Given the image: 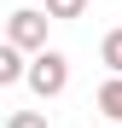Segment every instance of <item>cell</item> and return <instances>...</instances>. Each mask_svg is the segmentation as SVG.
I'll return each instance as SVG.
<instances>
[{
    "label": "cell",
    "mask_w": 122,
    "mask_h": 128,
    "mask_svg": "<svg viewBox=\"0 0 122 128\" xmlns=\"http://www.w3.org/2000/svg\"><path fill=\"white\" fill-rule=\"evenodd\" d=\"M93 105H99V111H105L111 122H122V76H111V82H105V88H99V93H93Z\"/></svg>",
    "instance_id": "4"
},
{
    "label": "cell",
    "mask_w": 122,
    "mask_h": 128,
    "mask_svg": "<svg viewBox=\"0 0 122 128\" xmlns=\"http://www.w3.org/2000/svg\"><path fill=\"white\" fill-rule=\"evenodd\" d=\"M6 128H47V111H12Z\"/></svg>",
    "instance_id": "7"
},
{
    "label": "cell",
    "mask_w": 122,
    "mask_h": 128,
    "mask_svg": "<svg viewBox=\"0 0 122 128\" xmlns=\"http://www.w3.org/2000/svg\"><path fill=\"white\" fill-rule=\"evenodd\" d=\"M23 82H29V93H35V99H58V93L70 88V58L58 52V47L35 52V58H29V76H23Z\"/></svg>",
    "instance_id": "1"
},
{
    "label": "cell",
    "mask_w": 122,
    "mask_h": 128,
    "mask_svg": "<svg viewBox=\"0 0 122 128\" xmlns=\"http://www.w3.org/2000/svg\"><path fill=\"white\" fill-rule=\"evenodd\" d=\"M29 76V52H17L12 41H0V88H17Z\"/></svg>",
    "instance_id": "3"
},
{
    "label": "cell",
    "mask_w": 122,
    "mask_h": 128,
    "mask_svg": "<svg viewBox=\"0 0 122 128\" xmlns=\"http://www.w3.org/2000/svg\"><path fill=\"white\" fill-rule=\"evenodd\" d=\"M47 24H52V18L47 12H35V6H17L12 18H6V41H12V47L17 52H47Z\"/></svg>",
    "instance_id": "2"
},
{
    "label": "cell",
    "mask_w": 122,
    "mask_h": 128,
    "mask_svg": "<svg viewBox=\"0 0 122 128\" xmlns=\"http://www.w3.org/2000/svg\"><path fill=\"white\" fill-rule=\"evenodd\" d=\"M87 12V0H47V18L52 24H70V18H81Z\"/></svg>",
    "instance_id": "6"
},
{
    "label": "cell",
    "mask_w": 122,
    "mask_h": 128,
    "mask_svg": "<svg viewBox=\"0 0 122 128\" xmlns=\"http://www.w3.org/2000/svg\"><path fill=\"white\" fill-rule=\"evenodd\" d=\"M99 58L111 64V76H122V29H111L105 41H99Z\"/></svg>",
    "instance_id": "5"
}]
</instances>
